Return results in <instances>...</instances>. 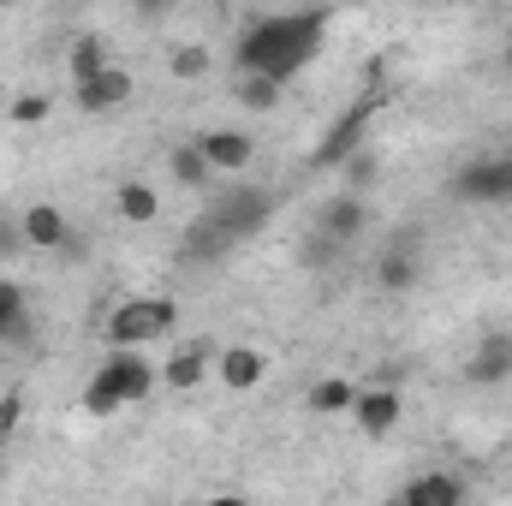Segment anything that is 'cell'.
Returning a JSON list of instances; mask_svg holds the SVG:
<instances>
[{"label":"cell","instance_id":"obj_1","mask_svg":"<svg viewBox=\"0 0 512 506\" xmlns=\"http://www.w3.org/2000/svg\"><path fill=\"white\" fill-rule=\"evenodd\" d=\"M328 24H334L328 6H316V12H262L239 36V72L245 78H274V84L298 78L322 54Z\"/></svg>","mask_w":512,"mask_h":506},{"label":"cell","instance_id":"obj_2","mask_svg":"<svg viewBox=\"0 0 512 506\" xmlns=\"http://www.w3.org/2000/svg\"><path fill=\"white\" fill-rule=\"evenodd\" d=\"M173 328H179V304L167 292H149V298H120L102 334H108V352H137L149 340H167Z\"/></svg>","mask_w":512,"mask_h":506},{"label":"cell","instance_id":"obj_3","mask_svg":"<svg viewBox=\"0 0 512 506\" xmlns=\"http://www.w3.org/2000/svg\"><path fill=\"white\" fill-rule=\"evenodd\" d=\"M268 215H274V197H268V191L233 185V191H215V197H209L203 227H209V233H221L227 245H239V239H256V233L268 227Z\"/></svg>","mask_w":512,"mask_h":506},{"label":"cell","instance_id":"obj_4","mask_svg":"<svg viewBox=\"0 0 512 506\" xmlns=\"http://www.w3.org/2000/svg\"><path fill=\"white\" fill-rule=\"evenodd\" d=\"M382 108H387V90H364L334 126L322 131V143L310 149V173H328V167H340L352 149H364V131H370V120H376Z\"/></svg>","mask_w":512,"mask_h":506},{"label":"cell","instance_id":"obj_5","mask_svg":"<svg viewBox=\"0 0 512 506\" xmlns=\"http://www.w3.org/2000/svg\"><path fill=\"white\" fill-rule=\"evenodd\" d=\"M453 203H512V155H477L453 173Z\"/></svg>","mask_w":512,"mask_h":506},{"label":"cell","instance_id":"obj_6","mask_svg":"<svg viewBox=\"0 0 512 506\" xmlns=\"http://www.w3.org/2000/svg\"><path fill=\"white\" fill-rule=\"evenodd\" d=\"M417 280H423V233L405 227V233H393L387 251L376 256V286H382V292H411Z\"/></svg>","mask_w":512,"mask_h":506},{"label":"cell","instance_id":"obj_7","mask_svg":"<svg viewBox=\"0 0 512 506\" xmlns=\"http://www.w3.org/2000/svg\"><path fill=\"white\" fill-rule=\"evenodd\" d=\"M96 381H108L126 405H137V399H149L155 393V381H161V370L143 358V352H108L102 364H96Z\"/></svg>","mask_w":512,"mask_h":506},{"label":"cell","instance_id":"obj_8","mask_svg":"<svg viewBox=\"0 0 512 506\" xmlns=\"http://www.w3.org/2000/svg\"><path fill=\"white\" fill-rule=\"evenodd\" d=\"M18 239H24L30 251H66V245H72V221H66L60 203H30V209L18 215Z\"/></svg>","mask_w":512,"mask_h":506},{"label":"cell","instance_id":"obj_9","mask_svg":"<svg viewBox=\"0 0 512 506\" xmlns=\"http://www.w3.org/2000/svg\"><path fill=\"white\" fill-rule=\"evenodd\" d=\"M197 149H203V161H209L215 173H245V167L256 161V137H251V131H239V126L203 131V137H197Z\"/></svg>","mask_w":512,"mask_h":506},{"label":"cell","instance_id":"obj_10","mask_svg":"<svg viewBox=\"0 0 512 506\" xmlns=\"http://www.w3.org/2000/svg\"><path fill=\"white\" fill-rule=\"evenodd\" d=\"M364 227H370V203H364V197L334 191V197L316 209V233H322V239H334V245H352Z\"/></svg>","mask_w":512,"mask_h":506},{"label":"cell","instance_id":"obj_11","mask_svg":"<svg viewBox=\"0 0 512 506\" xmlns=\"http://www.w3.org/2000/svg\"><path fill=\"white\" fill-rule=\"evenodd\" d=\"M399 411H405L399 387H358V399H352V423H358L370 441H382L387 429H399Z\"/></svg>","mask_w":512,"mask_h":506},{"label":"cell","instance_id":"obj_12","mask_svg":"<svg viewBox=\"0 0 512 506\" xmlns=\"http://www.w3.org/2000/svg\"><path fill=\"white\" fill-rule=\"evenodd\" d=\"M465 381H477V387L512 381V334L507 328H495V334L477 340V352H471V364H465Z\"/></svg>","mask_w":512,"mask_h":506},{"label":"cell","instance_id":"obj_13","mask_svg":"<svg viewBox=\"0 0 512 506\" xmlns=\"http://www.w3.org/2000/svg\"><path fill=\"white\" fill-rule=\"evenodd\" d=\"M131 90H137V78H131L126 66H108L102 78H90L84 90H72V102H78V114H114V108H126Z\"/></svg>","mask_w":512,"mask_h":506},{"label":"cell","instance_id":"obj_14","mask_svg":"<svg viewBox=\"0 0 512 506\" xmlns=\"http://www.w3.org/2000/svg\"><path fill=\"white\" fill-rule=\"evenodd\" d=\"M399 506H465V477H453V471H417L399 489Z\"/></svg>","mask_w":512,"mask_h":506},{"label":"cell","instance_id":"obj_15","mask_svg":"<svg viewBox=\"0 0 512 506\" xmlns=\"http://www.w3.org/2000/svg\"><path fill=\"white\" fill-rule=\"evenodd\" d=\"M262 376H268V358H262L256 346H227V352H215V381H221V387L251 393Z\"/></svg>","mask_w":512,"mask_h":506},{"label":"cell","instance_id":"obj_16","mask_svg":"<svg viewBox=\"0 0 512 506\" xmlns=\"http://www.w3.org/2000/svg\"><path fill=\"white\" fill-rule=\"evenodd\" d=\"M167 173H173V185H185V191H215V167L203 161L197 137H185V143L167 149Z\"/></svg>","mask_w":512,"mask_h":506},{"label":"cell","instance_id":"obj_17","mask_svg":"<svg viewBox=\"0 0 512 506\" xmlns=\"http://www.w3.org/2000/svg\"><path fill=\"white\" fill-rule=\"evenodd\" d=\"M114 209L131 227H149V221H161V191L149 179H126V185H114Z\"/></svg>","mask_w":512,"mask_h":506},{"label":"cell","instance_id":"obj_18","mask_svg":"<svg viewBox=\"0 0 512 506\" xmlns=\"http://www.w3.org/2000/svg\"><path fill=\"white\" fill-rule=\"evenodd\" d=\"M114 66V54H108V42L102 36H78L72 42V54H66V78H72V90H84L90 78H102Z\"/></svg>","mask_w":512,"mask_h":506},{"label":"cell","instance_id":"obj_19","mask_svg":"<svg viewBox=\"0 0 512 506\" xmlns=\"http://www.w3.org/2000/svg\"><path fill=\"white\" fill-rule=\"evenodd\" d=\"M203 381H209V346H185L161 364V387H173V393H191Z\"/></svg>","mask_w":512,"mask_h":506},{"label":"cell","instance_id":"obj_20","mask_svg":"<svg viewBox=\"0 0 512 506\" xmlns=\"http://www.w3.org/2000/svg\"><path fill=\"white\" fill-rule=\"evenodd\" d=\"M352 399H358V381H346V376H322V381H310V393H304L310 417H340V411H352Z\"/></svg>","mask_w":512,"mask_h":506},{"label":"cell","instance_id":"obj_21","mask_svg":"<svg viewBox=\"0 0 512 506\" xmlns=\"http://www.w3.org/2000/svg\"><path fill=\"white\" fill-rule=\"evenodd\" d=\"M376 173H382V161H376V149L364 143V149H352V155L340 161V191H346V197H364V191L376 185Z\"/></svg>","mask_w":512,"mask_h":506},{"label":"cell","instance_id":"obj_22","mask_svg":"<svg viewBox=\"0 0 512 506\" xmlns=\"http://www.w3.org/2000/svg\"><path fill=\"white\" fill-rule=\"evenodd\" d=\"M167 72H173V78H185V84L209 78V48H197V42H179V48L167 54Z\"/></svg>","mask_w":512,"mask_h":506},{"label":"cell","instance_id":"obj_23","mask_svg":"<svg viewBox=\"0 0 512 506\" xmlns=\"http://www.w3.org/2000/svg\"><path fill=\"white\" fill-rule=\"evenodd\" d=\"M18 334H24V286L0 280V340H18Z\"/></svg>","mask_w":512,"mask_h":506},{"label":"cell","instance_id":"obj_24","mask_svg":"<svg viewBox=\"0 0 512 506\" xmlns=\"http://www.w3.org/2000/svg\"><path fill=\"white\" fill-rule=\"evenodd\" d=\"M239 102L251 114H268V108H280V84L274 78H239Z\"/></svg>","mask_w":512,"mask_h":506},{"label":"cell","instance_id":"obj_25","mask_svg":"<svg viewBox=\"0 0 512 506\" xmlns=\"http://www.w3.org/2000/svg\"><path fill=\"white\" fill-rule=\"evenodd\" d=\"M340 251H346V245H334V239H322V233H310V239L298 245V262H304L310 274H322V268H334V262H340Z\"/></svg>","mask_w":512,"mask_h":506},{"label":"cell","instance_id":"obj_26","mask_svg":"<svg viewBox=\"0 0 512 506\" xmlns=\"http://www.w3.org/2000/svg\"><path fill=\"white\" fill-rule=\"evenodd\" d=\"M84 411H90V417H120V411H126V399H120L108 381L90 376V387H84Z\"/></svg>","mask_w":512,"mask_h":506},{"label":"cell","instance_id":"obj_27","mask_svg":"<svg viewBox=\"0 0 512 506\" xmlns=\"http://www.w3.org/2000/svg\"><path fill=\"white\" fill-rule=\"evenodd\" d=\"M48 114H54V102H48V96H36V90L12 102V126H42Z\"/></svg>","mask_w":512,"mask_h":506},{"label":"cell","instance_id":"obj_28","mask_svg":"<svg viewBox=\"0 0 512 506\" xmlns=\"http://www.w3.org/2000/svg\"><path fill=\"white\" fill-rule=\"evenodd\" d=\"M18 417H24V399H18V387H12V393H0V447L12 441V429H18Z\"/></svg>","mask_w":512,"mask_h":506},{"label":"cell","instance_id":"obj_29","mask_svg":"<svg viewBox=\"0 0 512 506\" xmlns=\"http://www.w3.org/2000/svg\"><path fill=\"white\" fill-rule=\"evenodd\" d=\"M18 245H24V239H18V221H0V256L18 251Z\"/></svg>","mask_w":512,"mask_h":506},{"label":"cell","instance_id":"obj_30","mask_svg":"<svg viewBox=\"0 0 512 506\" xmlns=\"http://www.w3.org/2000/svg\"><path fill=\"white\" fill-rule=\"evenodd\" d=\"M197 506H256V501H245V495H209V501H197Z\"/></svg>","mask_w":512,"mask_h":506},{"label":"cell","instance_id":"obj_31","mask_svg":"<svg viewBox=\"0 0 512 506\" xmlns=\"http://www.w3.org/2000/svg\"><path fill=\"white\" fill-rule=\"evenodd\" d=\"M507 72H512V48H507Z\"/></svg>","mask_w":512,"mask_h":506},{"label":"cell","instance_id":"obj_32","mask_svg":"<svg viewBox=\"0 0 512 506\" xmlns=\"http://www.w3.org/2000/svg\"><path fill=\"white\" fill-rule=\"evenodd\" d=\"M0 453H6V447H0Z\"/></svg>","mask_w":512,"mask_h":506}]
</instances>
